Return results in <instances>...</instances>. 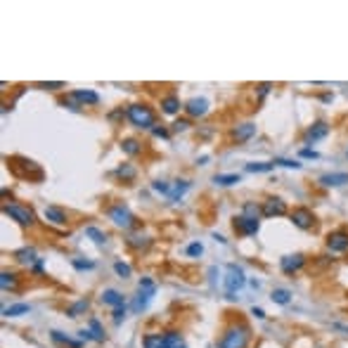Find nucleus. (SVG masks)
<instances>
[{
    "label": "nucleus",
    "instance_id": "37",
    "mask_svg": "<svg viewBox=\"0 0 348 348\" xmlns=\"http://www.w3.org/2000/svg\"><path fill=\"white\" fill-rule=\"evenodd\" d=\"M114 272L119 275L121 280H128V277L133 275V268H131L128 263H123V261H116V263H114Z\"/></svg>",
    "mask_w": 348,
    "mask_h": 348
},
{
    "label": "nucleus",
    "instance_id": "33",
    "mask_svg": "<svg viewBox=\"0 0 348 348\" xmlns=\"http://www.w3.org/2000/svg\"><path fill=\"white\" fill-rule=\"evenodd\" d=\"M85 237H90V240L95 241V244H107V232H102L100 228H95V225H88L85 228Z\"/></svg>",
    "mask_w": 348,
    "mask_h": 348
},
{
    "label": "nucleus",
    "instance_id": "29",
    "mask_svg": "<svg viewBox=\"0 0 348 348\" xmlns=\"http://www.w3.org/2000/svg\"><path fill=\"white\" fill-rule=\"evenodd\" d=\"M163 339H166V346L168 348H185V339H183L180 332H175V329H168V332L163 334Z\"/></svg>",
    "mask_w": 348,
    "mask_h": 348
},
{
    "label": "nucleus",
    "instance_id": "31",
    "mask_svg": "<svg viewBox=\"0 0 348 348\" xmlns=\"http://www.w3.org/2000/svg\"><path fill=\"white\" fill-rule=\"evenodd\" d=\"M142 346H145V348H168V346H166V339H163V334H145V339H142Z\"/></svg>",
    "mask_w": 348,
    "mask_h": 348
},
{
    "label": "nucleus",
    "instance_id": "49",
    "mask_svg": "<svg viewBox=\"0 0 348 348\" xmlns=\"http://www.w3.org/2000/svg\"><path fill=\"white\" fill-rule=\"evenodd\" d=\"M33 272H36V275H40V272H43V258H38V261L33 263Z\"/></svg>",
    "mask_w": 348,
    "mask_h": 348
},
{
    "label": "nucleus",
    "instance_id": "12",
    "mask_svg": "<svg viewBox=\"0 0 348 348\" xmlns=\"http://www.w3.org/2000/svg\"><path fill=\"white\" fill-rule=\"evenodd\" d=\"M287 214V204L280 197H270L263 201V218H275V215H284Z\"/></svg>",
    "mask_w": 348,
    "mask_h": 348
},
{
    "label": "nucleus",
    "instance_id": "15",
    "mask_svg": "<svg viewBox=\"0 0 348 348\" xmlns=\"http://www.w3.org/2000/svg\"><path fill=\"white\" fill-rule=\"evenodd\" d=\"M256 135V123L246 121V123H240L237 128H232V140L235 142H246Z\"/></svg>",
    "mask_w": 348,
    "mask_h": 348
},
{
    "label": "nucleus",
    "instance_id": "2",
    "mask_svg": "<svg viewBox=\"0 0 348 348\" xmlns=\"http://www.w3.org/2000/svg\"><path fill=\"white\" fill-rule=\"evenodd\" d=\"M126 116L137 131H154L157 126V114L147 105H131L126 109Z\"/></svg>",
    "mask_w": 348,
    "mask_h": 348
},
{
    "label": "nucleus",
    "instance_id": "27",
    "mask_svg": "<svg viewBox=\"0 0 348 348\" xmlns=\"http://www.w3.org/2000/svg\"><path fill=\"white\" fill-rule=\"evenodd\" d=\"M27 313H31V306H28V303H14V306L2 308V315H5V318H19V315H27Z\"/></svg>",
    "mask_w": 348,
    "mask_h": 348
},
{
    "label": "nucleus",
    "instance_id": "16",
    "mask_svg": "<svg viewBox=\"0 0 348 348\" xmlns=\"http://www.w3.org/2000/svg\"><path fill=\"white\" fill-rule=\"evenodd\" d=\"M71 97L79 102L80 107H95L100 102V95L95 93V90H74Z\"/></svg>",
    "mask_w": 348,
    "mask_h": 348
},
{
    "label": "nucleus",
    "instance_id": "11",
    "mask_svg": "<svg viewBox=\"0 0 348 348\" xmlns=\"http://www.w3.org/2000/svg\"><path fill=\"white\" fill-rule=\"evenodd\" d=\"M185 114L187 116H192V119H199V116H204L206 111H209V100L206 97H192V100H187L185 102Z\"/></svg>",
    "mask_w": 348,
    "mask_h": 348
},
{
    "label": "nucleus",
    "instance_id": "52",
    "mask_svg": "<svg viewBox=\"0 0 348 348\" xmlns=\"http://www.w3.org/2000/svg\"><path fill=\"white\" fill-rule=\"evenodd\" d=\"M346 157H348V152H346Z\"/></svg>",
    "mask_w": 348,
    "mask_h": 348
},
{
    "label": "nucleus",
    "instance_id": "47",
    "mask_svg": "<svg viewBox=\"0 0 348 348\" xmlns=\"http://www.w3.org/2000/svg\"><path fill=\"white\" fill-rule=\"evenodd\" d=\"M270 88H272L270 83H261V85H258V100H263V97L268 95V90H270Z\"/></svg>",
    "mask_w": 348,
    "mask_h": 348
},
{
    "label": "nucleus",
    "instance_id": "19",
    "mask_svg": "<svg viewBox=\"0 0 348 348\" xmlns=\"http://www.w3.org/2000/svg\"><path fill=\"white\" fill-rule=\"evenodd\" d=\"M161 111H163L166 116H175V114L180 111V100H178L175 95H166V97H161Z\"/></svg>",
    "mask_w": 348,
    "mask_h": 348
},
{
    "label": "nucleus",
    "instance_id": "34",
    "mask_svg": "<svg viewBox=\"0 0 348 348\" xmlns=\"http://www.w3.org/2000/svg\"><path fill=\"white\" fill-rule=\"evenodd\" d=\"M88 308H90L88 298H80V301H76L74 306H69V308H67V315H69V318H79V315H83V313H85Z\"/></svg>",
    "mask_w": 348,
    "mask_h": 348
},
{
    "label": "nucleus",
    "instance_id": "36",
    "mask_svg": "<svg viewBox=\"0 0 348 348\" xmlns=\"http://www.w3.org/2000/svg\"><path fill=\"white\" fill-rule=\"evenodd\" d=\"M270 298H272V303H280V306H287V303L292 301V292H289V289H275Z\"/></svg>",
    "mask_w": 348,
    "mask_h": 348
},
{
    "label": "nucleus",
    "instance_id": "7",
    "mask_svg": "<svg viewBox=\"0 0 348 348\" xmlns=\"http://www.w3.org/2000/svg\"><path fill=\"white\" fill-rule=\"evenodd\" d=\"M289 220H292L298 230H310V228H313V223H315V215H313L310 209L298 206V209H294V211L289 214Z\"/></svg>",
    "mask_w": 348,
    "mask_h": 348
},
{
    "label": "nucleus",
    "instance_id": "23",
    "mask_svg": "<svg viewBox=\"0 0 348 348\" xmlns=\"http://www.w3.org/2000/svg\"><path fill=\"white\" fill-rule=\"evenodd\" d=\"M241 215L254 218V220H261V218H263V206H258L256 201H244V206H241Z\"/></svg>",
    "mask_w": 348,
    "mask_h": 348
},
{
    "label": "nucleus",
    "instance_id": "4",
    "mask_svg": "<svg viewBox=\"0 0 348 348\" xmlns=\"http://www.w3.org/2000/svg\"><path fill=\"white\" fill-rule=\"evenodd\" d=\"M2 214L7 215V218H12L14 223H19L22 228H31V225L36 223L33 209L22 206V204H2Z\"/></svg>",
    "mask_w": 348,
    "mask_h": 348
},
{
    "label": "nucleus",
    "instance_id": "42",
    "mask_svg": "<svg viewBox=\"0 0 348 348\" xmlns=\"http://www.w3.org/2000/svg\"><path fill=\"white\" fill-rule=\"evenodd\" d=\"M189 128V121L187 119H178L173 123V133H183V131H187Z\"/></svg>",
    "mask_w": 348,
    "mask_h": 348
},
{
    "label": "nucleus",
    "instance_id": "40",
    "mask_svg": "<svg viewBox=\"0 0 348 348\" xmlns=\"http://www.w3.org/2000/svg\"><path fill=\"white\" fill-rule=\"evenodd\" d=\"M272 163H275V166H284V168H294V171H298V168H301V163H298V161H294V159H275Z\"/></svg>",
    "mask_w": 348,
    "mask_h": 348
},
{
    "label": "nucleus",
    "instance_id": "45",
    "mask_svg": "<svg viewBox=\"0 0 348 348\" xmlns=\"http://www.w3.org/2000/svg\"><path fill=\"white\" fill-rule=\"evenodd\" d=\"M126 306H121V308H114V324H121L123 322V318H126Z\"/></svg>",
    "mask_w": 348,
    "mask_h": 348
},
{
    "label": "nucleus",
    "instance_id": "8",
    "mask_svg": "<svg viewBox=\"0 0 348 348\" xmlns=\"http://www.w3.org/2000/svg\"><path fill=\"white\" fill-rule=\"evenodd\" d=\"M327 249H329L332 254H344V251H348V232L346 230H334V232H329V237H327Z\"/></svg>",
    "mask_w": 348,
    "mask_h": 348
},
{
    "label": "nucleus",
    "instance_id": "51",
    "mask_svg": "<svg viewBox=\"0 0 348 348\" xmlns=\"http://www.w3.org/2000/svg\"><path fill=\"white\" fill-rule=\"evenodd\" d=\"M206 161H209V157H199V159H197V163H199V166H204Z\"/></svg>",
    "mask_w": 348,
    "mask_h": 348
},
{
    "label": "nucleus",
    "instance_id": "28",
    "mask_svg": "<svg viewBox=\"0 0 348 348\" xmlns=\"http://www.w3.org/2000/svg\"><path fill=\"white\" fill-rule=\"evenodd\" d=\"M121 149H123V154H128V157H137V154L142 152V145H140L135 137H126V140L121 142Z\"/></svg>",
    "mask_w": 348,
    "mask_h": 348
},
{
    "label": "nucleus",
    "instance_id": "26",
    "mask_svg": "<svg viewBox=\"0 0 348 348\" xmlns=\"http://www.w3.org/2000/svg\"><path fill=\"white\" fill-rule=\"evenodd\" d=\"M14 258H17L19 263H24V266H33V263L38 261V256H36V249H31V246H27V249H19V251L14 254Z\"/></svg>",
    "mask_w": 348,
    "mask_h": 348
},
{
    "label": "nucleus",
    "instance_id": "17",
    "mask_svg": "<svg viewBox=\"0 0 348 348\" xmlns=\"http://www.w3.org/2000/svg\"><path fill=\"white\" fill-rule=\"evenodd\" d=\"M100 301H102L105 306H111V308H121V306H126V298H123V294H121V292H116V289H105V292H102V296H100Z\"/></svg>",
    "mask_w": 348,
    "mask_h": 348
},
{
    "label": "nucleus",
    "instance_id": "39",
    "mask_svg": "<svg viewBox=\"0 0 348 348\" xmlns=\"http://www.w3.org/2000/svg\"><path fill=\"white\" fill-rule=\"evenodd\" d=\"M71 266H74L76 270H93L95 268L93 261H83V258H74V261H71Z\"/></svg>",
    "mask_w": 348,
    "mask_h": 348
},
{
    "label": "nucleus",
    "instance_id": "6",
    "mask_svg": "<svg viewBox=\"0 0 348 348\" xmlns=\"http://www.w3.org/2000/svg\"><path fill=\"white\" fill-rule=\"evenodd\" d=\"M109 220H111L116 228H123V230H131L135 225V215L131 214V209L123 206V204H114V206L109 209Z\"/></svg>",
    "mask_w": 348,
    "mask_h": 348
},
{
    "label": "nucleus",
    "instance_id": "14",
    "mask_svg": "<svg viewBox=\"0 0 348 348\" xmlns=\"http://www.w3.org/2000/svg\"><path fill=\"white\" fill-rule=\"evenodd\" d=\"M327 133H329V126L324 121H315L306 131V145H313V142H318L322 137H327Z\"/></svg>",
    "mask_w": 348,
    "mask_h": 348
},
{
    "label": "nucleus",
    "instance_id": "9",
    "mask_svg": "<svg viewBox=\"0 0 348 348\" xmlns=\"http://www.w3.org/2000/svg\"><path fill=\"white\" fill-rule=\"evenodd\" d=\"M306 266V256L303 254H289V256H282L280 258V268L284 275H294L298 270Z\"/></svg>",
    "mask_w": 348,
    "mask_h": 348
},
{
    "label": "nucleus",
    "instance_id": "44",
    "mask_svg": "<svg viewBox=\"0 0 348 348\" xmlns=\"http://www.w3.org/2000/svg\"><path fill=\"white\" fill-rule=\"evenodd\" d=\"M38 88H45V90H57V88H64L62 80H50V83H38Z\"/></svg>",
    "mask_w": 348,
    "mask_h": 348
},
{
    "label": "nucleus",
    "instance_id": "24",
    "mask_svg": "<svg viewBox=\"0 0 348 348\" xmlns=\"http://www.w3.org/2000/svg\"><path fill=\"white\" fill-rule=\"evenodd\" d=\"M192 187V183L189 180H175V185L171 187V194H168V199L171 201H180L183 199V194Z\"/></svg>",
    "mask_w": 348,
    "mask_h": 348
},
{
    "label": "nucleus",
    "instance_id": "35",
    "mask_svg": "<svg viewBox=\"0 0 348 348\" xmlns=\"http://www.w3.org/2000/svg\"><path fill=\"white\" fill-rule=\"evenodd\" d=\"M126 241L131 249H147L149 246V237H145V235H131Z\"/></svg>",
    "mask_w": 348,
    "mask_h": 348
},
{
    "label": "nucleus",
    "instance_id": "50",
    "mask_svg": "<svg viewBox=\"0 0 348 348\" xmlns=\"http://www.w3.org/2000/svg\"><path fill=\"white\" fill-rule=\"evenodd\" d=\"M332 327H334V329H339V332H344V334L348 336V327H346V324H341V322H334Z\"/></svg>",
    "mask_w": 348,
    "mask_h": 348
},
{
    "label": "nucleus",
    "instance_id": "20",
    "mask_svg": "<svg viewBox=\"0 0 348 348\" xmlns=\"http://www.w3.org/2000/svg\"><path fill=\"white\" fill-rule=\"evenodd\" d=\"M50 336H53V341L57 344V346H64V348H83V344H80L79 339H71V336L62 334V332H50Z\"/></svg>",
    "mask_w": 348,
    "mask_h": 348
},
{
    "label": "nucleus",
    "instance_id": "22",
    "mask_svg": "<svg viewBox=\"0 0 348 348\" xmlns=\"http://www.w3.org/2000/svg\"><path fill=\"white\" fill-rule=\"evenodd\" d=\"M214 183L220 185V187H230V185L241 183V175L240 173H218V175H214Z\"/></svg>",
    "mask_w": 348,
    "mask_h": 348
},
{
    "label": "nucleus",
    "instance_id": "1",
    "mask_svg": "<svg viewBox=\"0 0 348 348\" xmlns=\"http://www.w3.org/2000/svg\"><path fill=\"white\" fill-rule=\"evenodd\" d=\"M249 336H251L249 327L244 322H235L220 336V348H246L249 346Z\"/></svg>",
    "mask_w": 348,
    "mask_h": 348
},
{
    "label": "nucleus",
    "instance_id": "5",
    "mask_svg": "<svg viewBox=\"0 0 348 348\" xmlns=\"http://www.w3.org/2000/svg\"><path fill=\"white\" fill-rule=\"evenodd\" d=\"M244 284H246L244 270H241L240 266H235V263H228V266H225V292H228L230 298H235L232 294L244 289Z\"/></svg>",
    "mask_w": 348,
    "mask_h": 348
},
{
    "label": "nucleus",
    "instance_id": "13",
    "mask_svg": "<svg viewBox=\"0 0 348 348\" xmlns=\"http://www.w3.org/2000/svg\"><path fill=\"white\" fill-rule=\"evenodd\" d=\"M43 218L48 220V223H53V225H67L69 215L64 209H59V206H45L43 209Z\"/></svg>",
    "mask_w": 348,
    "mask_h": 348
},
{
    "label": "nucleus",
    "instance_id": "10",
    "mask_svg": "<svg viewBox=\"0 0 348 348\" xmlns=\"http://www.w3.org/2000/svg\"><path fill=\"white\" fill-rule=\"evenodd\" d=\"M235 230L240 235H244V237H254V235H258V230H261V220L240 215V218H235Z\"/></svg>",
    "mask_w": 348,
    "mask_h": 348
},
{
    "label": "nucleus",
    "instance_id": "41",
    "mask_svg": "<svg viewBox=\"0 0 348 348\" xmlns=\"http://www.w3.org/2000/svg\"><path fill=\"white\" fill-rule=\"evenodd\" d=\"M204 254V246H201L199 241H192L187 246V256H192V258H197V256Z\"/></svg>",
    "mask_w": 348,
    "mask_h": 348
},
{
    "label": "nucleus",
    "instance_id": "48",
    "mask_svg": "<svg viewBox=\"0 0 348 348\" xmlns=\"http://www.w3.org/2000/svg\"><path fill=\"white\" fill-rule=\"evenodd\" d=\"M251 315H256V318H258V320H263V318H266V313H263V308H251Z\"/></svg>",
    "mask_w": 348,
    "mask_h": 348
},
{
    "label": "nucleus",
    "instance_id": "25",
    "mask_svg": "<svg viewBox=\"0 0 348 348\" xmlns=\"http://www.w3.org/2000/svg\"><path fill=\"white\" fill-rule=\"evenodd\" d=\"M88 332H90V339H93V341H97V344L105 341V329H102V324H100L97 318H90V320H88Z\"/></svg>",
    "mask_w": 348,
    "mask_h": 348
},
{
    "label": "nucleus",
    "instance_id": "32",
    "mask_svg": "<svg viewBox=\"0 0 348 348\" xmlns=\"http://www.w3.org/2000/svg\"><path fill=\"white\" fill-rule=\"evenodd\" d=\"M114 175L116 178H121L123 183H131V180H135V175H137V171H135L131 163H123V166H119L116 171H114Z\"/></svg>",
    "mask_w": 348,
    "mask_h": 348
},
{
    "label": "nucleus",
    "instance_id": "46",
    "mask_svg": "<svg viewBox=\"0 0 348 348\" xmlns=\"http://www.w3.org/2000/svg\"><path fill=\"white\" fill-rule=\"evenodd\" d=\"M301 157H303V159H318V157H320V154H318V152H315V149H301Z\"/></svg>",
    "mask_w": 348,
    "mask_h": 348
},
{
    "label": "nucleus",
    "instance_id": "30",
    "mask_svg": "<svg viewBox=\"0 0 348 348\" xmlns=\"http://www.w3.org/2000/svg\"><path fill=\"white\" fill-rule=\"evenodd\" d=\"M244 168H246V173H268L275 168V163L272 161H254V163H246Z\"/></svg>",
    "mask_w": 348,
    "mask_h": 348
},
{
    "label": "nucleus",
    "instance_id": "21",
    "mask_svg": "<svg viewBox=\"0 0 348 348\" xmlns=\"http://www.w3.org/2000/svg\"><path fill=\"white\" fill-rule=\"evenodd\" d=\"M17 284H19V280H17L14 272H10V270H2L0 272V287H2V292H14Z\"/></svg>",
    "mask_w": 348,
    "mask_h": 348
},
{
    "label": "nucleus",
    "instance_id": "38",
    "mask_svg": "<svg viewBox=\"0 0 348 348\" xmlns=\"http://www.w3.org/2000/svg\"><path fill=\"white\" fill-rule=\"evenodd\" d=\"M152 189H154L157 194H166V197H168V194H171V183H166V180H154V183H152Z\"/></svg>",
    "mask_w": 348,
    "mask_h": 348
},
{
    "label": "nucleus",
    "instance_id": "3",
    "mask_svg": "<svg viewBox=\"0 0 348 348\" xmlns=\"http://www.w3.org/2000/svg\"><path fill=\"white\" fill-rule=\"evenodd\" d=\"M154 294H157V282L152 280V277H142V280L137 282V294H135L133 303H131V310L133 313H142L149 306V301H152Z\"/></svg>",
    "mask_w": 348,
    "mask_h": 348
},
{
    "label": "nucleus",
    "instance_id": "18",
    "mask_svg": "<svg viewBox=\"0 0 348 348\" xmlns=\"http://www.w3.org/2000/svg\"><path fill=\"white\" fill-rule=\"evenodd\" d=\"M320 185H324V187L348 185V173H324V175H320Z\"/></svg>",
    "mask_w": 348,
    "mask_h": 348
},
{
    "label": "nucleus",
    "instance_id": "43",
    "mask_svg": "<svg viewBox=\"0 0 348 348\" xmlns=\"http://www.w3.org/2000/svg\"><path fill=\"white\" fill-rule=\"evenodd\" d=\"M152 135H154V137H161V140H166V137L171 135V131H168V128H163V126H154Z\"/></svg>",
    "mask_w": 348,
    "mask_h": 348
}]
</instances>
